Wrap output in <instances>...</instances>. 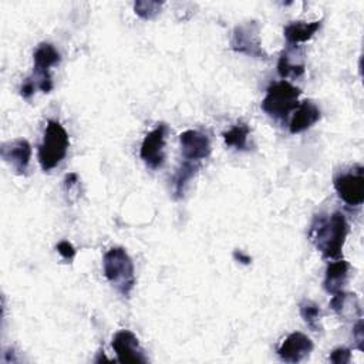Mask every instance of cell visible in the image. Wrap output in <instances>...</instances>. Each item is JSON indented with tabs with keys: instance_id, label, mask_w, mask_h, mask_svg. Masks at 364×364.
Segmentation results:
<instances>
[{
	"instance_id": "6da1fadb",
	"label": "cell",
	"mask_w": 364,
	"mask_h": 364,
	"mask_svg": "<svg viewBox=\"0 0 364 364\" xmlns=\"http://www.w3.org/2000/svg\"><path fill=\"white\" fill-rule=\"evenodd\" d=\"M348 233V223L341 212L333 215H317L310 226L309 237L316 249L326 259H337L341 256Z\"/></svg>"
},
{
	"instance_id": "7a4b0ae2",
	"label": "cell",
	"mask_w": 364,
	"mask_h": 364,
	"mask_svg": "<svg viewBox=\"0 0 364 364\" xmlns=\"http://www.w3.org/2000/svg\"><path fill=\"white\" fill-rule=\"evenodd\" d=\"M104 274L111 286L121 294L128 297L135 286V270L129 255L124 247L109 249L102 259Z\"/></svg>"
},
{
	"instance_id": "3957f363",
	"label": "cell",
	"mask_w": 364,
	"mask_h": 364,
	"mask_svg": "<svg viewBox=\"0 0 364 364\" xmlns=\"http://www.w3.org/2000/svg\"><path fill=\"white\" fill-rule=\"evenodd\" d=\"M68 145L70 139L65 128L60 122L50 119L44 131L43 142L38 146V162L43 171L55 168L65 158Z\"/></svg>"
},
{
	"instance_id": "277c9868",
	"label": "cell",
	"mask_w": 364,
	"mask_h": 364,
	"mask_svg": "<svg viewBox=\"0 0 364 364\" xmlns=\"http://www.w3.org/2000/svg\"><path fill=\"white\" fill-rule=\"evenodd\" d=\"M300 94V88L284 80L273 82L262 101V109L274 119H286L287 115L299 107Z\"/></svg>"
},
{
	"instance_id": "5b68a950",
	"label": "cell",
	"mask_w": 364,
	"mask_h": 364,
	"mask_svg": "<svg viewBox=\"0 0 364 364\" xmlns=\"http://www.w3.org/2000/svg\"><path fill=\"white\" fill-rule=\"evenodd\" d=\"M334 189L343 202L350 206H360L364 200V168L355 165L348 172L337 175Z\"/></svg>"
},
{
	"instance_id": "8992f818",
	"label": "cell",
	"mask_w": 364,
	"mask_h": 364,
	"mask_svg": "<svg viewBox=\"0 0 364 364\" xmlns=\"http://www.w3.org/2000/svg\"><path fill=\"white\" fill-rule=\"evenodd\" d=\"M230 46L237 53L256 58H267L259 38V26L255 21L236 26L232 34Z\"/></svg>"
},
{
	"instance_id": "52a82bcc",
	"label": "cell",
	"mask_w": 364,
	"mask_h": 364,
	"mask_svg": "<svg viewBox=\"0 0 364 364\" xmlns=\"http://www.w3.org/2000/svg\"><path fill=\"white\" fill-rule=\"evenodd\" d=\"M34 73L37 75V84L43 92H50L53 90V80L50 68L60 63V53L50 43H41L33 54Z\"/></svg>"
},
{
	"instance_id": "ba28073f",
	"label": "cell",
	"mask_w": 364,
	"mask_h": 364,
	"mask_svg": "<svg viewBox=\"0 0 364 364\" xmlns=\"http://www.w3.org/2000/svg\"><path fill=\"white\" fill-rule=\"evenodd\" d=\"M165 136L166 125L159 124L151 132H148L141 144L139 156L152 169L159 168L165 159Z\"/></svg>"
},
{
	"instance_id": "9c48e42d",
	"label": "cell",
	"mask_w": 364,
	"mask_h": 364,
	"mask_svg": "<svg viewBox=\"0 0 364 364\" xmlns=\"http://www.w3.org/2000/svg\"><path fill=\"white\" fill-rule=\"evenodd\" d=\"M112 348L119 363H146L145 353L136 336L129 330H119L112 338Z\"/></svg>"
},
{
	"instance_id": "30bf717a",
	"label": "cell",
	"mask_w": 364,
	"mask_h": 364,
	"mask_svg": "<svg viewBox=\"0 0 364 364\" xmlns=\"http://www.w3.org/2000/svg\"><path fill=\"white\" fill-rule=\"evenodd\" d=\"M0 155L6 164L13 168V171L18 175L26 173L30 158H31V146L27 139L17 138L9 142H4L0 148Z\"/></svg>"
},
{
	"instance_id": "8fae6325",
	"label": "cell",
	"mask_w": 364,
	"mask_h": 364,
	"mask_svg": "<svg viewBox=\"0 0 364 364\" xmlns=\"http://www.w3.org/2000/svg\"><path fill=\"white\" fill-rule=\"evenodd\" d=\"M181 151L186 161L199 162L210 155V141L209 138L196 131V129H186L179 135Z\"/></svg>"
},
{
	"instance_id": "7c38bea8",
	"label": "cell",
	"mask_w": 364,
	"mask_h": 364,
	"mask_svg": "<svg viewBox=\"0 0 364 364\" xmlns=\"http://www.w3.org/2000/svg\"><path fill=\"white\" fill-rule=\"evenodd\" d=\"M313 347L314 346L310 337L300 331H294L283 340L277 350V354L283 361L296 364L304 360L313 351Z\"/></svg>"
},
{
	"instance_id": "4fadbf2b",
	"label": "cell",
	"mask_w": 364,
	"mask_h": 364,
	"mask_svg": "<svg viewBox=\"0 0 364 364\" xmlns=\"http://www.w3.org/2000/svg\"><path fill=\"white\" fill-rule=\"evenodd\" d=\"M321 117L320 108L311 102V101H303L301 104H299V107L294 109L293 118L290 121V132L291 134H299L303 132L309 128H311Z\"/></svg>"
},
{
	"instance_id": "5bb4252c",
	"label": "cell",
	"mask_w": 364,
	"mask_h": 364,
	"mask_svg": "<svg viewBox=\"0 0 364 364\" xmlns=\"http://www.w3.org/2000/svg\"><path fill=\"white\" fill-rule=\"evenodd\" d=\"M330 307L344 320H358L363 316L358 297L354 293H346L343 290L334 293L330 300Z\"/></svg>"
},
{
	"instance_id": "9a60e30c",
	"label": "cell",
	"mask_w": 364,
	"mask_h": 364,
	"mask_svg": "<svg viewBox=\"0 0 364 364\" xmlns=\"http://www.w3.org/2000/svg\"><path fill=\"white\" fill-rule=\"evenodd\" d=\"M348 270L350 264L346 260H336L330 263L326 267V274L323 280L324 290L330 294L341 291L348 280Z\"/></svg>"
},
{
	"instance_id": "2e32d148",
	"label": "cell",
	"mask_w": 364,
	"mask_h": 364,
	"mask_svg": "<svg viewBox=\"0 0 364 364\" xmlns=\"http://www.w3.org/2000/svg\"><path fill=\"white\" fill-rule=\"evenodd\" d=\"M320 26H321V21H311V23L293 21L284 27V37L289 44L306 43L317 33Z\"/></svg>"
},
{
	"instance_id": "e0dca14e",
	"label": "cell",
	"mask_w": 364,
	"mask_h": 364,
	"mask_svg": "<svg viewBox=\"0 0 364 364\" xmlns=\"http://www.w3.org/2000/svg\"><path fill=\"white\" fill-rule=\"evenodd\" d=\"M196 171H198V162H192V161L185 159L181 164V166L176 169V172L173 175L175 198L183 196L185 188H186L188 182L192 179V176L196 173Z\"/></svg>"
},
{
	"instance_id": "ac0fdd59",
	"label": "cell",
	"mask_w": 364,
	"mask_h": 364,
	"mask_svg": "<svg viewBox=\"0 0 364 364\" xmlns=\"http://www.w3.org/2000/svg\"><path fill=\"white\" fill-rule=\"evenodd\" d=\"M249 132H250V128L246 124L240 122L233 125L229 131L223 132V141L228 146H233L236 149L243 151L247 146Z\"/></svg>"
},
{
	"instance_id": "d6986e66",
	"label": "cell",
	"mask_w": 364,
	"mask_h": 364,
	"mask_svg": "<svg viewBox=\"0 0 364 364\" xmlns=\"http://www.w3.org/2000/svg\"><path fill=\"white\" fill-rule=\"evenodd\" d=\"M299 307H300V316L304 320V323L313 331H318V328H320L318 323H320V317H321L320 306L311 300H303Z\"/></svg>"
},
{
	"instance_id": "ffe728a7",
	"label": "cell",
	"mask_w": 364,
	"mask_h": 364,
	"mask_svg": "<svg viewBox=\"0 0 364 364\" xmlns=\"http://www.w3.org/2000/svg\"><path fill=\"white\" fill-rule=\"evenodd\" d=\"M277 73L282 78H299L304 74L303 63H291L290 55L283 53L277 63Z\"/></svg>"
},
{
	"instance_id": "44dd1931",
	"label": "cell",
	"mask_w": 364,
	"mask_h": 364,
	"mask_svg": "<svg viewBox=\"0 0 364 364\" xmlns=\"http://www.w3.org/2000/svg\"><path fill=\"white\" fill-rule=\"evenodd\" d=\"M161 7H162V3L159 1H136L134 4V10L135 13L141 17V18H145V20H152L154 17H156L161 11Z\"/></svg>"
},
{
	"instance_id": "7402d4cb",
	"label": "cell",
	"mask_w": 364,
	"mask_h": 364,
	"mask_svg": "<svg viewBox=\"0 0 364 364\" xmlns=\"http://www.w3.org/2000/svg\"><path fill=\"white\" fill-rule=\"evenodd\" d=\"M330 361L334 364H347L351 361V353L348 348L338 347L331 351L330 354Z\"/></svg>"
},
{
	"instance_id": "603a6c76",
	"label": "cell",
	"mask_w": 364,
	"mask_h": 364,
	"mask_svg": "<svg viewBox=\"0 0 364 364\" xmlns=\"http://www.w3.org/2000/svg\"><path fill=\"white\" fill-rule=\"evenodd\" d=\"M353 338L357 344V348L360 351L364 350V321L363 318H358L353 327Z\"/></svg>"
},
{
	"instance_id": "cb8c5ba5",
	"label": "cell",
	"mask_w": 364,
	"mask_h": 364,
	"mask_svg": "<svg viewBox=\"0 0 364 364\" xmlns=\"http://www.w3.org/2000/svg\"><path fill=\"white\" fill-rule=\"evenodd\" d=\"M57 252L65 259V260H71L74 256H75V249L74 246L68 242V240H61L57 243L55 246Z\"/></svg>"
},
{
	"instance_id": "d4e9b609",
	"label": "cell",
	"mask_w": 364,
	"mask_h": 364,
	"mask_svg": "<svg viewBox=\"0 0 364 364\" xmlns=\"http://www.w3.org/2000/svg\"><path fill=\"white\" fill-rule=\"evenodd\" d=\"M20 94H21V97L26 98V100H28V98L34 94V82H33L30 78H27V80L23 82V85H21V88H20Z\"/></svg>"
},
{
	"instance_id": "484cf974",
	"label": "cell",
	"mask_w": 364,
	"mask_h": 364,
	"mask_svg": "<svg viewBox=\"0 0 364 364\" xmlns=\"http://www.w3.org/2000/svg\"><path fill=\"white\" fill-rule=\"evenodd\" d=\"M233 257H235L237 262L243 263V264H249V263L252 262V257L247 256V255H245L242 250H235V252H233Z\"/></svg>"
}]
</instances>
